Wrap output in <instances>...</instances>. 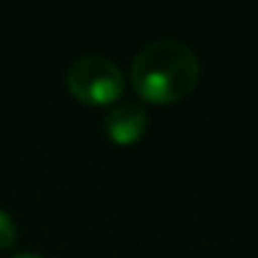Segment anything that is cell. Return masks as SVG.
<instances>
[{"label":"cell","instance_id":"cell-3","mask_svg":"<svg viewBox=\"0 0 258 258\" xmlns=\"http://www.w3.org/2000/svg\"><path fill=\"white\" fill-rule=\"evenodd\" d=\"M147 126V109L140 101H119L104 114V129L116 142H135Z\"/></svg>","mask_w":258,"mask_h":258},{"label":"cell","instance_id":"cell-1","mask_svg":"<svg viewBox=\"0 0 258 258\" xmlns=\"http://www.w3.org/2000/svg\"><path fill=\"white\" fill-rule=\"evenodd\" d=\"M200 76L198 53L175 38H160L142 46L132 61L137 91L152 101H175L185 96Z\"/></svg>","mask_w":258,"mask_h":258},{"label":"cell","instance_id":"cell-2","mask_svg":"<svg viewBox=\"0 0 258 258\" xmlns=\"http://www.w3.org/2000/svg\"><path fill=\"white\" fill-rule=\"evenodd\" d=\"M66 84L84 101H111L121 91V69L109 56L86 53L71 61L66 71Z\"/></svg>","mask_w":258,"mask_h":258},{"label":"cell","instance_id":"cell-4","mask_svg":"<svg viewBox=\"0 0 258 258\" xmlns=\"http://www.w3.org/2000/svg\"><path fill=\"white\" fill-rule=\"evenodd\" d=\"M16 235H18V230H16V223H13L11 213L0 208V245H11L16 240Z\"/></svg>","mask_w":258,"mask_h":258},{"label":"cell","instance_id":"cell-5","mask_svg":"<svg viewBox=\"0 0 258 258\" xmlns=\"http://www.w3.org/2000/svg\"><path fill=\"white\" fill-rule=\"evenodd\" d=\"M11 258H46V255H41V253H36V250H21V253H16V255H11Z\"/></svg>","mask_w":258,"mask_h":258}]
</instances>
